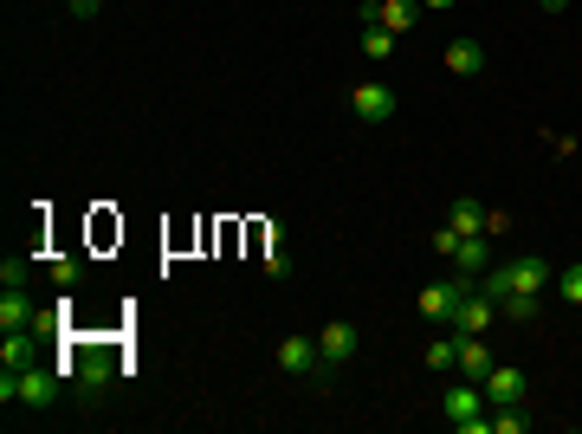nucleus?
Wrapping results in <instances>:
<instances>
[{"instance_id":"5701e85b","label":"nucleus","mask_w":582,"mask_h":434,"mask_svg":"<svg viewBox=\"0 0 582 434\" xmlns=\"http://www.w3.org/2000/svg\"><path fill=\"white\" fill-rule=\"evenodd\" d=\"M557 298H563V305H576V311H582V260H576V266H563V273H557Z\"/></svg>"},{"instance_id":"20e7f679","label":"nucleus","mask_w":582,"mask_h":434,"mask_svg":"<svg viewBox=\"0 0 582 434\" xmlns=\"http://www.w3.org/2000/svg\"><path fill=\"white\" fill-rule=\"evenodd\" d=\"M356 350H363V331H356L350 318H330L324 331H317V357H324V370H337V363H356Z\"/></svg>"},{"instance_id":"f257e3e1","label":"nucleus","mask_w":582,"mask_h":434,"mask_svg":"<svg viewBox=\"0 0 582 434\" xmlns=\"http://www.w3.org/2000/svg\"><path fill=\"white\" fill-rule=\"evenodd\" d=\"M65 389H72V383H65V376L52 370V363H26V370H0V402H7V409H13V402H20V409H52V402H59Z\"/></svg>"},{"instance_id":"c756f323","label":"nucleus","mask_w":582,"mask_h":434,"mask_svg":"<svg viewBox=\"0 0 582 434\" xmlns=\"http://www.w3.org/2000/svg\"><path fill=\"white\" fill-rule=\"evenodd\" d=\"M421 7H427V13H453V7H460V0H421Z\"/></svg>"},{"instance_id":"bb28decb","label":"nucleus","mask_w":582,"mask_h":434,"mask_svg":"<svg viewBox=\"0 0 582 434\" xmlns=\"http://www.w3.org/2000/svg\"><path fill=\"white\" fill-rule=\"evenodd\" d=\"M33 279V260H0V292L7 286H26Z\"/></svg>"},{"instance_id":"7c9ffc66","label":"nucleus","mask_w":582,"mask_h":434,"mask_svg":"<svg viewBox=\"0 0 582 434\" xmlns=\"http://www.w3.org/2000/svg\"><path fill=\"white\" fill-rule=\"evenodd\" d=\"M537 7H544V13H563V7H570V0H537Z\"/></svg>"},{"instance_id":"a211bd4d","label":"nucleus","mask_w":582,"mask_h":434,"mask_svg":"<svg viewBox=\"0 0 582 434\" xmlns=\"http://www.w3.org/2000/svg\"><path fill=\"white\" fill-rule=\"evenodd\" d=\"M447 221L460 227V234H485V208H479L473 195H453V201H447Z\"/></svg>"},{"instance_id":"393cba45","label":"nucleus","mask_w":582,"mask_h":434,"mask_svg":"<svg viewBox=\"0 0 582 434\" xmlns=\"http://www.w3.org/2000/svg\"><path fill=\"white\" fill-rule=\"evenodd\" d=\"M460 240H466L460 227H453V221H440V227H434V240H427V247H434L440 260H453V253H460Z\"/></svg>"},{"instance_id":"ddd939ff","label":"nucleus","mask_w":582,"mask_h":434,"mask_svg":"<svg viewBox=\"0 0 582 434\" xmlns=\"http://www.w3.org/2000/svg\"><path fill=\"white\" fill-rule=\"evenodd\" d=\"M33 318H39V305L26 298V286L0 292V331H33Z\"/></svg>"},{"instance_id":"6e6552de","label":"nucleus","mask_w":582,"mask_h":434,"mask_svg":"<svg viewBox=\"0 0 582 434\" xmlns=\"http://www.w3.org/2000/svg\"><path fill=\"white\" fill-rule=\"evenodd\" d=\"M350 111H356V124H388V117H395V91H388L382 78H369V85L350 91Z\"/></svg>"},{"instance_id":"0eeeda50","label":"nucleus","mask_w":582,"mask_h":434,"mask_svg":"<svg viewBox=\"0 0 582 434\" xmlns=\"http://www.w3.org/2000/svg\"><path fill=\"white\" fill-rule=\"evenodd\" d=\"M279 370H285V376H317V370H324V357H317V337H311V331L279 337Z\"/></svg>"},{"instance_id":"4468645a","label":"nucleus","mask_w":582,"mask_h":434,"mask_svg":"<svg viewBox=\"0 0 582 434\" xmlns=\"http://www.w3.org/2000/svg\"><path fill=\"white\" fill-rule=\"evenodd\" d=\"M440 59H447L453 78H479L485 72V46H479V39H447V52H440Z\"/></svg>"},{"instance_id":"9d476101","label":"nucleus","mask_w":582,"mask_h":434,"mask_svg":"<svg viewBox=\"0 0 582 434\" xmlns=\"http://www.w3.org/2000/svg\"><path fill=\"white\" fill-rule=\"evenodd\" d=\"M485 402H492V409H511V402H524V389H531V383H524V370H518V363H492V376H485Z\"/></svg>"},{"instance_id":"f8f14e48","label":"nucleus","mask_w":582,"mask_h":434,"mask_svg":"<svg viewBox=\"0 0 582 434\" xmlns=\"http://www.w3.org/2000/svg\"><path fill=\"white\" fill-rule=\"evenodd\" d=\"M505 273H511V292H537V298H544V286H557V273H550V260H537V253H524V260H511Z\"/></svg>"},{"instance_id":"f3484780","label":"nucleus","mask_w":582,"mask_h":434,"mask_svg":"<svg viewBox=\"0 0 582 434\" xmlns=\"http://www.w3.org/2000/svg\"><path fill=\"white\" fill-rule=\"evenodd\" d=\"M485 260H492V247H485V234H466L460 240V253H453V273H485Z\"/></svg>"},{"instance_id":"1a4fd4ad","label":"nucleus","mask_w":582,"mask_h":434,"mask_svg":"<svg viewBox=\"0 0 582 434\" xmlns=\"http://www.w3.org/2000/svg\"><path fill=\"white\" fill-rule=\"evenodd\" d=\"M453 331V324H447ZM460 337V357H453V376H466V383H485V376H492V344H485V337H466V331H453Z\"/></svg>"},{"instance_id":"39448f33","label":"nucleus","mask_w":582,"mask_h":434,"mask_svg":"<svg viewBox=\"0 0 582 434\" xmlns=\"http://www.w3.org/2000/svg\"><path fill=\"white\" fill-rule=\"evenodd\" d=\"M421 0H363V26H388V33H414V26H421Z\"/></svg>"},{"instance_id":"c85d7f7f","label":"nucleus","mask_w":582,"mask_h":434,"mask_svg":"<svg viewBox=\"0 0 582 434\" xmlns=\"http://www.w3.org/2000/svg\"><path fill=\"white\" fill-rule=\"evenodd\" d=\"M97 7H104V0H65V13H72V20H91Z\"/></svg>"},{"instance_id":"4be33fe9","label":"nucleus","mask_w":582,"mask_h":434,"mask_svg":"<svg viewBox=\"0 0 582 434\" xmlns=\"http://www.w3.org/2000/svg\"><path fill=\"white\" fill-rule=\"evenodd\" d=\"M524 428H531L524 402H511V409H492V434H524Z\"/></svg>"},{"instance_id":"9b49d317","label":"nucleus","mask_w":582,"mask_h":434,"mask_svg":"<svg viewBox=\"0 0 582 434\" xmlns=\"http://www.w3.org/2000/svg\"><path fill=\"white\" fill-rule=\"evenodd\" d=\"M492 324H498V305H492V298H485V292L473 286V292L460 298V311H453V331H466V337H485Z\"/></svg>"},{"instance_id":"412c9836","label":"nucleus","mask_w":582,"mask_h":434,"mask_svg":"<svg viewBox=\"0 0 582 434\" xmlns=\"http://www.w3.org/2000/svg\"><path fill=\"white\" fill-rule=\"evenodd\" d=\"M453 357H460V337H434V344H427V370H453Z\"/></svg>"},{"instance_id":"6ab92c4d","label":"nucleus","mask_w":582,"mask_h":434,"mask_svg":"<svg viewBox=\"0 0 582 434\" xmlns=\"http://www.w3.org/2000/svg\"><path fill=\"white\" fill-rule=\"evenodd\" d=\"M363 52L376 65H388V59H395V33H388V26H363Z\"/></svg>"},{"instance_id":"cd10ccee","label":"nucleus","mask_w":582,"mask_h":434,"mask_svg":"<svg viewBox=\"0 0 582 434\" xmlns=\"http://www.w3.org/2000/svg\"><path fill=\"white\" fill-rule=\"evenodd\" d=\"M498 234H511V214H498V208H485V240H498Z\"/></svg>"},{"instance_id":"423d86ee","label":"nucleus","mask_w":582,"mask_h":434,"mask_svg":"<svg viewBox=\"0 0 582 434\" xmlns=\"http://www.w3.org/2000/svg\"><path fill=\"white\" fill-rule=\"evenodd\" d=\"M72 357H78V396H85V402H97V396H104V389H110V376H117V363H110V350H72Z\"/></svg>"},{"instance_id":"aec40b11","label":"nucleus","mask_w":582,"mask_h":434,"mask_svg":"<svg viewBox=\"0 0 582 434\" xmlns=\"http://www.w3.org/2000/svg\"><path fill=\"white\" fill-rule=\"evenodd\" d=\"M266 279H272V286H285V279H291V253H285L279 234H272V247H266Z\"/></svg>"},{"instance_id":"7ed1b4c3","label":"nucleus","mask_w":582,"mask_h":434,"mask_svg":"<svg viewBox=\"0 0 582 434\" xmlns=\"http://www.w3.org/2000/svg\"><path fill=\"white\" fill-rule=\"evenodd\" d=\"M473 292V273H453V279H434V286H421V318L427 324H453V311H460V298Z\"/></svg>"},{"instance_id":"b1692460","label":"nucleus","mask_w":582,"mask_h":434,"mask_svg":"<svg viewBox=\"0 0 582 434\" xmlns=\"http://www.w3.org/2000/svg\"><path fill=\"white\" fill-rule=\"evenodd\" d=\"M78 279H85V260H72V253H65V260H52V286H59V292H72Z\"/></svg>"},{"instance_id":"a878e982","label":"nucleus","mask_w":582,"mask_h":434,"mask_svg":"<svg viewBox=\"0 0 582 434\" xmlns=\"http://www.w3.org/2000/svg\"><path fill=\"white\" fill-rule=\"evenodd\" d=\"M72 311V298H59V305H39V318H33V331L39 337H59V318Z\"/></svg>"},{"instance_id":"2eb2a0df","label":"nucleus","mask_w":582,"mask_h":434,"mask_svg":"<svg viewBox=\"0 0 582 434\" xmlns=\"http://www.w3.org/2000/svg\"><path fill=\"white\" fill-rule=\"evenodd\" d=\"M39 350V331H0V370H26Z\"/></svg>"},{"instance_id":"dca6fc26","label":"nucleus","mask_w":582,"mask_h":434,"mask_svg":"<svg viewBox=\"0 0 582 434\" xmlns=\"http://www.w3.org/2000/svg\"><path fill=\"white\" fill-rule=\"evenodd\" d=\"M537 311H544L537 292H505V298H498V318H505V324H531Z\"/></svg>"},{"instance_id":"f03ea898","label":"nucleus","mask_w":582,"mask_h":434,"mask_svg":"<svg viewBox=\"0 0 582 434\" xmlns=\"http://www.w3.org/2000/svg\"><path fill=\"white\" fill-rule=\"evenodd\" d=\"M485 409H492L485 389L466 383V376H460V383H447V396H440V415H447L460 434H492V415H485Z\"/></svg>"}]
</instances>
